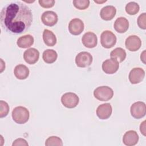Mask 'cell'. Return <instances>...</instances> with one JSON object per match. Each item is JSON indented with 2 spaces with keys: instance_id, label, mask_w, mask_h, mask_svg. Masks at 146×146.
I'll list each match as a JSON object with an SVG mask.
<instances>
[{
  "instance_id": "6da1fadb",
  "label": "cell",
  "mask_w": 146,
  "mask_h": 146,
  "mask_svg": "<svg viewBox=\"0 0 146 146\" xmlns=\"http://www.w3.org/2000/svg\"><path fill=\"white\" fill-rule=\"evenodd\" d=\"M0 22L2 28L10 34L25 33L33 22L32 11L26 5L21 2H12L2 9Z\"/></svg>"
},
{
  "instance_id": "7a4b0ae2",
  "label": "cell",
  "mask_w": 146,
  "mask_h": 146,
  "mask_svg": "<svg viewBox=\"0 0 146 146\" xmlns=\"http://www.w3.org/2000/svg\"><path fill=\"white\" fill-rule=\"evenodd\" d=\"M29 111L26 107L18 106L14 108L12 111V118L17 124H23L29 119Z\"/></svg>"
},
{
  "instance_id": "3957f363",
  "label": "cell",
  "mask_w": 146,
  "mask_h": 146,
  "mask_svg": "<svg viewBox=\"0 0 146 146\" xmlns=\"http://www.w3.org/2000/svg\"><path fill=\"white\" fill-rule=\"evenodd\" d=\"M94 97L100 101H108L113 95V90L108 86H100L95 89L94 91Z\"/></svg>"
},
{
  "instance_id": "277c9868",
  "label": "cell",
  "mask_w": 146,
  "mask_h": 146,
  "mask_svg": "<svg viewBox=\"0 0 146 146\" xmlns=\"http://www.w3.org/2000/svg\"><path fill=\"white\" fill-rule=\"evenodd\" d=\"M116 40V36L111 31L105 30L101 34L100 43L104 48H112L115 45Z\"/></svg>"
},
{
  "instance_id": "5b68a950",
  "label": "cell",
  "mask_w": 146,
  "mask_h": 146,
  "mask_svg": "<svg viewBox=\"0 0 146 146\" xmlns=\"http://www.w3.org/2000/svg\"><path fill=\"white\" fill-rule=\"evenodd\" d=\"M79 102L78 95L73 92H66L61 97L62 104L68 108H73L77 106Z\"/></svg>"
},
{
  "instance_id": "8992f818",
  "label": "cell",
  "mask_w": 146,
  "mask_h": 146,
  "mask_svg": "<svg viewBox=\"0 0 146 146\" xmlns=\"http://www.w3.org/2000/svg\"><path fill=\"white\" fill-rule=\"evenodd\" d=\"M92 62L91 54L86 51H82L78 54L75 57V63L79 67L84 68L90 66Z\"/></svg>"
},
{
  "instance_id": "52a82bcc",
  "label": "cell",
  "mask_w": 146,
  "mask_h": 146,
  "mask_svg": "<svg viewBox=\"0 0 146 146\" xmlns=\"http://www.w3.org/2000/svg\"><path fill=\"white\" fill-rule=\"evenodd\" d=\"M131 114L135 119H139L143 117L146 113V107L145 103L137 102L132 104L130 108Z\"/></svg>"
},
{
  "instance_id": "ba28073f",
  "label": "cell",
  "mask_w": 146,
  "mask_h": 146,
  "mask_svg": "<svg viewBox=\"0 0 146 146\" xmlns=\"http://www.w3.org/2000/svg\"><path fill=\"white\" fill-rule=\"evenodd\" d=\"M84 25L83 22L79 18H74L68 24L69 32L74 35H80L84 30Z\"/></svg>"
},
{
  "instance_id": "9c48e42d",
  "label": "cell",
  "mask_w": 146,
  "mask_h": 146,
  "mask_svg": "<svg viewBox=\"0 0 146 146\" xmlns=\"http://www.w3.org/2000/svg\"><path fill=\"white\" fill-rule=\"evenodd\" d=\"M145 76L144 70L140 67L132 68L129 73L128 78L132 84H137L140 83Z\"/></svg>"
},
{
  "instance_id": "30bf717a",
  "label": "cell",
  "mask_w": 146,
  "mask_h": 146,
  "mask_svg": "<svg viewBox=\"0 0 146 146\" xmlns=\"http://www.w3.org/2000/svg\"><path fill=\"white\" fill-rule=\"evenodd\" d=\"M125 46L128 50L130 51H136L140 48L141 41L140 38L137 35H130L126 39Z\"/></svg>"
},
{
  "instance_id": "8fae6325",
  "label": "cell",
  "mask_w": 146,
  "mask_h": 146,
  "mask_svg": "<svg viewBox=\"0 0 146 146\" xmlns=\"http://www.w3.org/2000/svg\"><path fill=\"white\" fill-rule=\"evenodd\" d=\"M41 20L42 23L47 26H54L58 21V17L56 13L52 11H46L42 16Z\"/></svg>"
},
{
  "instance_id": "7c38bea8",
  "label": "cell",
  "mask_w": 146,
  "mask_h": 146,
  "mask_svg": "<svg viewBox=\"0 0 146 146\" xmlns=\"http://www.w3.org/2000/svg\"><path fill=\"white\" fill-rule=\"evenodd\" d=\"M82 41L83 44L86 47L92 48L96 46L98 43V38L95 33L88 31L83 35Z\"/></svg>"
},
{
  "instance_id": "4fadbf2b",
  "label": "cell",
  "mask_w": 146,
  "mask_h": 146,
  "mask_svg": "<svg viewBox=\"0 0 146 146\" xmlns=\"http://www.w3.org/2000/svg\"><path fill=\"white\" fill-rule=\"evenodd\" d=\"M112 112V106L110 103H103L99 105L96 109V115L102 120L108 119Z\"/></svg>"
},
{
  "instance_id": "5bb4252c",
  "label": "cell",
  "mask_w": 146,
  "mask_h": 146,
  "mask_svg": "<svg viewBox=\"0 0 146 146\" xmlns=\"http://www.w3.org/2000/svg\"><path fill=\"white\" fill-rule=\"evenodd\" d=\"M119 64L114 59H109L104 61L102 63V70L107 74H113L119 69Z\"/></svg>"
},
{
  "instance_id": "9a60e30c",
  "label": "cell",
  "mask_w": 146,
  "mask_h": 146,
  "mask_svg": "<svg viewBox=\"0 0 146 146\" xmlns=\"http://www.w3.org/2000/svg\"><path fill=\"white\" fill-rule=\"evenodd\" d=\"M39 52L35 48H30L23 53V59L30 64H35L39 59Z\"/></svg>"
},
{
  "instance_id": "2e32d148",
  "label": "cell",
  "mask_w": 146,
  "mask_h": 146,
  "mask_svg": "<svg viewBox=\"0 0 146 146\" xmlns=\"http://www.w3.org/2000/svg\"><path fill=\"white\" fill-rule=\"evenodd\" d=\"M139 141V135L135 131L129 130L127 131L123 137V143L127 146L136 145Z\"/></svg>"
},
{
  "instance_id": "e0dca14e",
  "label": "cell",
  "mask_w": 146,
  "mask_h": 146,
  "mask_svg": "<svg viewBox=\"0 0 146 146\" xmlns=\"http://www.w3.org/2000/svg\"><path fill=\"white\" fill-rule=\"evenodd\" d=\"M116 13V8L112 5H107L103 7L100 12L101 18L104 21H110L113 19Z\"/></svg>"
},
{
  "instance_id": "ac0fdd59",
  "label": "cell",
  "mask_w": 146,
  "mask_h": 146,
  "mask_svg": "<svg viewBox=\"0 0 146 146\" xmlns=\"http://www.w3.org/2000/svg\"><path fill=\"white\" fill-rule=\"evenodd\" d=\"M113 27L117 33H124L128 29L129 22L124 17H119L115 21Z\"/></svg>"
},
{
  "instance_id": "d6986e66",
  "label": "cell",
  "mask_w": 146,
  "mask_h": 146,
  "mask_svg": "<svg viewBox=\"0 0 146 146\" xmlns=\"http://www.w3.org/2000/svg\"><path fill=\"white\" fill-rule=\"evenodd\" d=\"M29 72L30 71L28 67L22 64L16 66L14 70L15 76L20 80L26 79L29 76Z\"/></svg>"
},
{
  "instance_id": "ffe728a7",
  "label": "cell",
  "mask_w": 146,
  "mask_h": 146,
  "mask_svg": "<svg viewBox=\"0 0 146 146\" xmlns=\"http://www.w3.org/2000/svg\"><path fill=\"white\" fill-rule=\"evenodd\" d=\"M34 43V38L30 34L20 36L17 42L18 46L20 48H26L30 47Z\"/></svg>"
},
{
  "instance_id": "44dd1931",
  "label": "cell",
  "mask_w": 146,
  "mask_h": 146,
  "mask_svg": "<svg viewBox=\"0 0 146 146\" xmlns=\"http://www.w3.org/2000/svg\"><path fill=\"white\" fill-rule=\"evenodd\" d=\"M43 39L47 46H54L56 43V38L55 34L48 29H44L43 32Z\"/></svg>"
},
{
  "instance_id": "7402d4cb",
  "label": "cell",
  "mask_w": 146,
  "mask_h": 146,
  "mask_svg": "<svg viewBox=\"0 0 146 146\" xmlns=\"http://www.w3.org/2000/svg\"><path fill=\"white\" fill-rule=\"evenodd\" d=\"M126 55L125 51L121 47L115 48L110 53L111 58L115 60L118 63L123 62L126 58Z\"/></svg>"
},
{
  "instance_id": "603a6c76",
  "label": "cell",
  "mask_w": 146,
  "mask_h": 146,
  "mask_svg": "<svg viewBox=\"0 0 146 146\" xmlns=\"http://www.w3.org/2000/svg\"><path fill=\"white\" fill-rule=\"evenodd\" d=\"M58 58L57 52L52 49H47L44 51L42 54V58L46 63L51 64L55 62Z\"/></svg>"
},
{
  "instance_id": "cb8c5ba5",
  "label": "cell",
  "mask_w": 146,
  "mask_h": 146,
  "mask_svg": "<svg viewBox=\"0 0 146 146\" xmlns=\"http://www.w3.org/2000/svg\"><path fill=\"white\" fill-rule=\"evenodd\" d=\"M125 10L127 14L133 15H135L139 12L140 10V7L137 3L135 2H130L126 5Z\"/></svg>"
},
{
  "instance_id": "d4e9b609",
  "label": "cell",
  "mask_w": 146,
  "mask_h": 146,
  "mask_svg": "<svg viewBox=\"0 0 146 146\" xmlns=\"http://www.w3.org/2000/svg\"><path fill=\"white\" fill-rule=\"evenodd\" d=\"M45 145L46 146H62L63 142L60 138L58 136H52L48 137L45 141Z\"/></svg>"
},
{
  "instance_id": "484cf974",
  "label": "cell",
  "mask_w": 146,
  "mask_h": 146,
  "mask_svg": "<svg viewBox=\"0 0 146 146\" xmlns=\"http://www.w3.org/2000/svg\"><path fill=\"white\" fill-rule=\"evenodd\" d=\"M90 1L88 0H74V6L79 10H84L88 7L90 5Z\"/></svg>"
},
{
  "instance_id": "4316f807",
  "label": "cell",
  "mask_w": 146,
  "mask_h": 146,
  "mask_svg": "<svg viewBox=\"0 0 146 146\" xmlns=\"http://www.w3.org/2000/svg\"><path fill=\"white\" fill-rule=\"evenodd\" d=\"M9 112V104L3 100L0 101V117L2 118L7 115Z\"/></svg>"
},
{
  "instance_id": "83f0119b",
  "label": "cell",
  "mask_w": 146,
  "mask_h": 146,
  "mask_svg": "<svg viewBox=\"0 0 146 146\" xmlns=\"http://www.w3.org/2000/svg\"><path fill=\"white\" fill-rule=\"evenodd\" d=\"M137 25L139 27L143 30L146 29V13L141 14L137 18Z\"/></svg>"
},
{
  "instance_id": "f1b7e54d",
  "label": "cell",
  "mask_w": 146,
  "mask_h": 146,
  "mask_svg": "<svg viewBox=\"0 0 146 146\" xmlns=\"http://www.w3.org/2000/svg\"><path fill=\"white\" fill-rule=\"evenodd\" d=\"M38 2L43 8H51L54 6L55 2L54 0H39Z\"/></svg>"
},
{
  "instance_id": "f546056e",
  "label": "cell",
  "mask_w": 146,
  "mask_h": 146,
  "mask_svg": "<svg viewBox=\"0 0 146 146\" xmlns=\"http://www.w3.org/2000/svg\"><path fill=\"white\" fill-rule=\"evenodd\" d=\"M28 145L26 140L22 138H18L15 140L12 144L13 146H28Z\"/></svg>"
},
{
  "instance_id": "4dcf8cb0",
  "label": "cell",
  "mask_w": 146,
  "mask_h": 146,
  "mask_svg": "<svg viewBox=\"0 0 146 146\" xmlns=\"http://www.w3.org/2000/svg\"><path fill=\"white\" fill-rule=\"evenodd\" d=\"M140 131L144 136H145V120L141 123L140 125Z\"/></svg>"
},
{
  "instance_id": "1f68e13d",
  "label": "cell",
  "mask_w": 146,
  "mask_h": 146,
  "mask_svg": "<svg viewBox=\"0 0 146 146\" xmlns=\"http://www.w3.org/2000/svg\"><path fill=\"white\" fill-rule=\"evenodd\" d=\"M145 51H144L141 54V56H140V59H141V60L144 63H145Z\"/></svg>"
}]
</instances>
